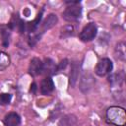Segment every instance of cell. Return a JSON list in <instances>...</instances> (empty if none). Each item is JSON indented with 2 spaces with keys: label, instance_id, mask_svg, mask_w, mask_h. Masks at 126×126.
<instances>
[{
  "label": "cell",
  "instance_id": "obj_1",
  "mask_svg": "<svg viewBox=\"0 0 126 126\" xmlns=\"http://www.w3.org/2000/svg\"><path fill=\"white\" fill-rule=\"evenodd\" d=\"M106 120L115 126H124L126 124L125 109L121 106H110L106 110Z\"/></svg>",
  "mask_w": 126,
  "mask_h": 126
},
{
  "label": "cell",
  "instance_id": "obj_2",
  "mask_svg": "<svg viewBox=\"0 0 126 126\" xmlns=\"http://www.w3.org/2000/svg\"><path fill=\"white\" fill-rule=\"evenodd\" d=\"M80 3H77V4H73V5H70L68 6L65 11L63 12V19L67 22H77L80 20L81 16H82V7L79 6Z\"/></svg>",
  "mask_w": 126,
  "mask_h": 126
},
{
  "label": "cell",
  "instance_id": "obj_3",
  "mask_svg": "<svg viewBox=\"0 0 126 126\" xmlns=\"http://www.w3.org/2000/svg\"><path fill=\"white\" fill-rule=\"evenodd\" d=\"M97 33V28L95 26L94 23H89L87 26L84 27V29L82 30V32L79 34V37L82 41H91L93 40Z\"/></svg>",
  "mask_w": 126,
  "mask_h": 126
},
{
  "label": "cell",
  "instance_id": "obj_4",
  "mask_svg": "<svg viewBox=\"0 0 126 126\" xmlns=\"http://www.w3.org/2000/svg\"><path fill=\"white\" fill-rule=\"evenodd\" d=\"M112 69H113L112 61L109 58H102L97 63V65L95 66L94 72L97 76L102 77V76H105V75L109 74L112 71Z\"/></svg>",
  "mask_w": 126,
  "mask_h": 126
},
{
  "label": "cell",
  "instance_id": "obj_5",
  "mask_svg": "<svg viewBox=\"0 0 126 126\" xmlns=\"http://www.w3.org/2000/svg\"><path fill=\"white\" fill-rule=\"evenodd\" d=\"M94 84V77L92 76V74L85 73L81 78L80 89L83 93H87V92H89L90 89L93 88Z\"/></svg>",
  "mask_w": 126,
  "mask_h": 126
},
{
  "label": "cell",
  "instance_id": "obj_6",
  "mask_svg": "<svg viewBox=\"0 0 126 126\" xmlns=\"http://www.w3.org/2000/svg\"><path fill=\"white\" fill-rule=\"evenodd\" d=\"M42 72V61L37 58V57H34L31 60L30 62V66H29V73L35 77V76H38L40 75Z\"/></svg>",
  "mask_w": 126,
  "mask_h": 126
},
{
  "label": "cell",
  "instance_id": "obj_7",
  "mask_svg": "<svg viewBox=\"0 0 126 126\" xmlns=\"http://www.w3.org/2000/svg\"><path fill=\"white\" fill-rule=\"evenodd\" d=\"M57 21H58V19H57V16H56V15H54V14H49V15L46 17V19L43 21V23L41 24L40 32H39L40 34H42V33H43L44 32H46L47 30L53 28V27L56 25Z\"/></svg>",
  "mask_w": 126,
  "mask_h": 126
},
{
  "label": "cell",
  "instance_id": "obj_8",
  "mask_svg": "<svg viewBox=\"0 0 126 126\" xmlns=\"http://www.w3.org/2000/svg\"><path fill=\"white\" fill-rule=\"evenodd\" d=\"M56 73V65L54 61L50 58H45V60L42 62V72L41 74L47 75L49 77L50 75H53Z\"/></svg>",
  "mask_w": 126,
  "mask_h": 126
},
{
  "label": "cell",
  "instance_id": "obj_9",
  "mask_svg": "<svg viewBox=\"0 0 126 126\" xmlns=\"http://www.w3.org/2000/svg\"><path fill=\"white\" fill-rule=\"evenodd\" d=\"M79 73H80V64L77 61H74L71 65V72L69 76V84L71 87H74L78 81L79 78Z\"/></svg>",
  "mask_w": 126,
  "mask_h": 126
},
{
  "label": "cell",
  "instance_id": "obj_10",
  "mask_svg": "<svg viewBox=\"0 0 126 126\" xmlns=\"http://www.w3.org/2000/svg\"><path fill=\"white\" fill-rule=\"evenodd\" d=\"M54 90V83L50 77H46L41 81L40 84V93L44 95L49 94Z\"/></svg>",
  "mask_w": 126,
  "mask_h": 126
},
{
  "label": "cell",
  "instance_id": "obj_11",
  "mask_svg": "<svg viewBox=\"0 0 126 126\" xmlns=\"http://www.w3.org/2000/svg\"><path fill=\"white\" fill-rule=\"evenodd\" d=\"M3 122L5 126H19L21 123V117L16 112H10L4 117Z\"/></svg>",
  "mask_w": 126,
  "mask_h": 126
},
{
  "label": "cell",
  "instance_id": "obj_12",
  "mask_svg": "<svg viewBox=\"0 0 126 126\" xmlns=\"http://www.w3.org/2000/svg\"><path fill=\"white\" fill-rule=\"evenodd\" d=\"M0 36L2 45L4 47H8L10 42V36H11V29L8 26H1L0 27Z\"/></svg>",
  "mask_w": 126,
  "mask_h": 126
},
{
  "label": "cell",
  "instance_id": "obj_13",
  "mask_svg": "<svg viewBox=\"0 0 126 126\" xmlns=\"http://www.w3.org/2000/svg\"><path fill=\"white\" fill-rule=\"evenodd\" d=\"M124 80V74L123 72H119V73H115V74H112L108 77V81L110 83V85L112 87H118L122 84Z\"/></svg>",
  "mask_w": 126,
  "mask_h": 126
},
{
  "label": "cell",
  "instance_id": "obj_14",
  "mask_svg": "<svg viewBox=\"0 0 126 126\" xmlns=\"http://www.w3.org/2000/svg\"><path fill=\"white\" fill-rule=\"evenodd\" d=\"M76 122L77 119L74 115H66L60 120L59 126H75Z\"/></svg>",
  "mask_w": 126,
  "mask_h": 126
},
{
  "label": "cell",
  "instance_id": "obj_15",
  "mask_svg": "<svg viewBox=\"0 0 126 126\" xmlns=\"http://www.w3.org/2000/svg\"><path fill=\"white\" fill-rule=\"evenodd\" d=\"M115 54H116L115 56L117 59L125 60V43L124 42H120L116 45Z\"/></svg>",
  "mask_w": 126,
  "mask_h": 126
},
{
  "label": "cell",
  "instance_id": "obj_16",
  "mask_svg": "<svg viewBox=\"0 0 126 126\" xmlns=\"http://www.w3.org/2000/svg\"><path fill=\"white\" fill-rule=\"evenodd\" d=\"M10 64V58L8 54L4 52H0V71L5 70Z\"/></svg>",
  "mask_w": 126,
  "mask_h": 126
},
{
  "label": "cell",
  "instance_id": "obj_17",
  "mask_svg": "<svg viewBox=\"0 0 126 126\" xmlns=\"http://www.w3.org/2000/svg\"><path fill=\"white\" fill-rule=\"evenodd\" d=\"M12 99V94H7V93H2L0 94V105H6L9 104Z\"/></svg>",
  "mask_w": 126,
  "mask_h": 126
},
{
  "label": "cell",
  "instance_id": "obj_18",
  "mask_svg": "<svg viewBox=\"0 0 126 126\" xmlns=\"http://www.w3.org/2000/svg\"><path fill=\"white\" fill-rule=\"evenodd\" d=\"M67 64H68V60L67 59H63L58 65H56V73L59 72V71H61V70H63L67 66Z\"/></svg>",
  "mask_w": 126,
  "mask_h": 126
},
{
  "label": "cell",
  "instance_id": "obj_19",
  "mask_svg": "<svg viewBox=\"0 0 126 126\" xmlns=\"http://www.w3.org/2000/svg\"><path fill=\"white\" fill-rule=\"evenodd\" d=\"M31 87H32V88H31V91H32V93H34V92H35V90H36V85L33 83V84L31 86Z\"/></svg>",
  "mask_w": 126,
  "mask_h": 126
}]
</instances>
